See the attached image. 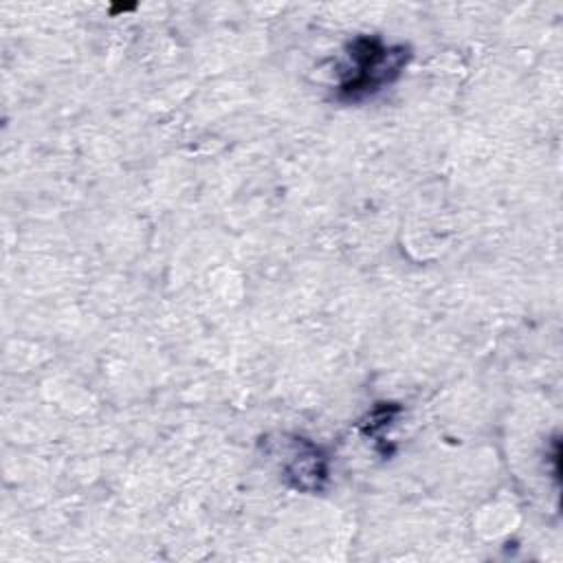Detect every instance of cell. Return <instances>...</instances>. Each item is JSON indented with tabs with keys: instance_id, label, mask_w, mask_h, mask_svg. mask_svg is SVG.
Wrapping results in <instances>:
<instances>
[{
	"instance_id": "6da1fadb",
	"label": "cell",
	"mask_w": 563,
	"mask_h": 563,
	"mask_svg": "<svg viewBox=\"0 0 563 563\" xmlns=\"http://www.w3.org/2000/svg\"><path fill=\"white\" fill-rule=\"evenodd\" d=\"M345 57L336 97L341 101H361L400 77L409 62V46L385 44L378 35H356L347 44Z\"/></svg>"
}]
</instances>
